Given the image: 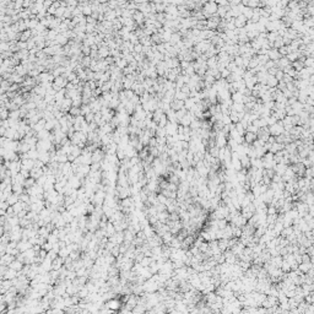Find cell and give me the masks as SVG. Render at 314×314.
<instances>
[{"label": "cell", "instance_id": "obj_5", "mask_svg": "<svg viewBox=\"0 0 314 314\" xmlns=\"http://www.w3.org/2000/svg\"><path fill=\"white\" fill-rule=\"evenodd\" d=\"M177 127H178V124L168 122V123H167V125L164 127V130H166V134H167V135H169V136L176 135V134H177Z\"/></svg>", "mask_w": 314, "mask_h": 314}, {"label": "cell", "instance_id": "obj_27", "mask_svg": "<svg viewBox=\"0 0 314 314\" xmlns=\"http://www.w3.org/2000/svg\"><path fill=\"white\" fill-rule=\"evenodd\" d=\"M164 136H167V134H166V130H164V128H160V127H157V129H156V133H155V137H164Z\"/></svg>", "mask_w": 314, "mask_h": 314}, {"label": "cell", "instance_id": "obj_21", "mask_svg": "<svg viewBox=\"0 0 314 314\" xmlns=\"http://www.w3.org/2000/svg\"><path fill=\"white\" fill-rule=\"evenodd\" d=\"M187 98H189L185 93H183L180 90H176L174 92V100H179V101H185Z\"/></svg>", "mask_w": 314, "mask_h": 314}, {"label": "cell", "instance_id": "obj_16", "mask_svg": "<svg viewBox=\"0 0 314 314\" xmlns=\"http://www.w3.org/2000/svg\"><path fill=\"white\" fill-rule=\"evenodd\" d=\"M182 41V37H180V35L178 33V32H176V33H172V36H171V39H169V44L172 46V47H174L177 43H179Z\"/></svg>", "mask_w": 314, "mask_h": 314}, {"label": "cell", "instance_id": "obj_34", "mask_svg": "<svg viewBox=\"0 0 314 314\" xmlns=\"http://www.w3.org/2000/svg\"><path fill=\"white\" fill-rule=\"evenodd\" d=\"M85 122L87 123V124H90V123H92L93 122V118H95V113H92V112H90V113H87L86 115H85Z\"/></svg>", "mask_w": 314, "mask_h": 314}, {"label": "cell", "instance_id": "obj_13", "mask_svg": "<svg viewBox=\"0 0 314 314\" xmlns=\"http://www.w3.org/2000/svg\"><path fill=\"white\" fill-rule=\"evenodd\" d=\"M54 42H55L56 46L63 47V46H67L69 41H68V38L65 37V36H63V35H58V36L55 37V39H54Z\"/></svg>", "mask_w": 314, "mask_h": 314}, {"label": "cell", "instance_id": "obj_19", "mask_svg": "<svg viewBox=\"0 0 314 314\" xmlns=\"http://www.w3.org/2000/svg\"><path fill=\"white\" fill-rule=\"evenodd\" d=\"M231 111H234L237 113H242V112H244V104L243 103H232Z\"/></svg>", "mask_w": 314, "mask_h": 314}, {"label": "cell", "instance_id": "obj_36", "mask_svg": "<svg viewBox=\"0 0 314 314\" xmlns=\"http://www.w3.org/2000/svg\"><path fill=\"white\" fill-rule=\"evenodd\" d=\"M282 77H284V71L282 70H277L276 74H275V79L277 81H282Z\"/></svg>", "mask_w": 314, "mask_h": 314}, {"label": "cell", "instance_id": "obj_12", "mask_svg": "<svg viewBox=\"0 0 314 314\" xmlns=\"http://www.w3.org/2000/svg\"><path fill=\"white\" fill-rule=\"evenodd\" d=\"M243 139H244V143H247V144H249V145H252L255 140H257V134H253V133H248V131H245V134H244V136H243Z\"/></svg>", "mask_w": 314, "mask_h": 314}, {"label": "cell", "instance_id": "obj_18", "mask_svg": "<svg viewBox=\"0 0 314 314\" xmlns=\"http://www.w3.org/2000/svg\"><path fill=\"white\" fill-rule=\"evenodd\" d=\"M243 98L244 96L241 92H234L233 95H231V100L233 103H243Z\"/></svg>", "mask_w": 314, "mask_h": 314}, {"label": "cell", "instance_id": "obj_20", "mask_svg": "<svg viewBox=\"0 0 314 314\" xmlns=\"http://www.w3.org/2000/svg\"><path fill=\"white\" fill-rule=\"evenodd\" d=\"M22 265H23V263H21L19 260H14L9 266H10V269H12L15 271H20V270H22Z\"/></svg>", "mask_w": 314, "mask_h": 314}, {"label": "cell", "instance_id": "obj_4", "mask_svg": "<svg viewBox=\"0 0 314 314\" xmlns=\"http://www.w3.org/2000/svg\"><path fill=\"white\" fill-rule=\"evenodd\" d=\"M104 151L103 150H100V148H97L95 152H92V156H91V161L93 163H101L103 160H104Z\"/></svg>", "mask_w": 314, "mask_h": 314}, {"label": "cell", "instance_id": "obj_28", "mask_svg": "<svg viewBox=\"0 0 314 314\" xmlns=\"http://www.w3.org/2000/svg\"><path fill=\"white\" fill-rule=\"evenodd\" d=\"M303 26V21H300V20H296V21H293L292 22V25H291V27L290 28H292V30H294L296 32H298V30L301 28Z\"/></svg>", "mask_w": 314, "mask_h": 314}, {"label": "cell", "instance_id": "obj_8", "mask_svg": "<svg viewBox=\"0 0 314 314\" xmlns=\"http://www.w3.org/2000/svg\"><path fill=\"white\" fill-rule=\"evenodd\" d=\"M268 56H269V60H272V61H277L279 59H281V56L280 55V53H279V51L277 49H275V48H271L270 51L268 52Z\"/></svg>", "mask_w": 314, "mask_h": 314}, {"label": "cell", "instance_id": "obj_37", "mask_svg": "<svg viewBox=\"0 0 314 314\" xmlns=\"http://www.w3.org/2000/svg\"><path fill=\"white\" fill-rule=\"evenodd\" d=\"M275 67V61H272V60H268L266 64L264 65V68H265V70H269L271 68H274Z\"/></svg>", "mask_w": 314, "mask_h": 314}, {"label": "cell", "instance_id": "obj_41", "mask_svg": "<svg viewBox=\"0 0 314 314\" xmlns=\"http://www.w3.org/2000/svg\"><path fill=\"white\" fill-rule=\"evenodd\" d=\"M0 82H1V75H0Z\"/></svg>", "mask_w": 314, "mask_h": 314}, {"label": "cell", "instance_id": "obj_1", "mask_svg": "<svg viewBox=\"0 0 314 314\" xmlns=\"http://www.w3.org/2000/svg\"><path fill=\"white\" fill-rule=\"evenodd\" d=\"M217 4L216 1H208V3H204L203 5V9H201V12L204 15V17L205 20H209L211 16L213 15H216L217 12Z\"/></svg>", "mask_w": 314, "mask_h": 314}, {"label": "cell", "instance_id": "obj_17", "mask_svg": "<svg viewBox=\"0 0 314 314\" xmlns=\"http://www.w3.org/2000/svg\"><path fill=\"white\" fill-rule=\"evenodd\" d=\"M259 65V60H258V56L257 55H254V56H252L250 58V60H249V64H248V68H247V70H253V69H255Z\"/></svg>", "mask_w": 314, "mask_h": 314}, {"label": "cell", "instance_id": "obj_26", "mask_svg": "<svg viewBox=\"0 0 314 314\" xmlns=\"http://www.w3.org/2000/svg\"><path fill=\"white\" fill-rule=\"evenodd\" d=\"M69 114L71 115V117L76 118V117H79V115H81V111H80V108H77V107H71V108L69 109Z\"/></svg>", "mask_w": 314, "mask_h": 314}, {"label": "cell", "instance_id": "obj_7", "mask_svg": "<svg viewBox=\"0 0 314 314\" xmlns=\"http://www.w3.org/2000/svg\"><path fill=\"white\" fill-rule=\"evenodd\" d=\"M106 307L108 309H111L112 312H114V310H117V309L120 308V302L118 300H115V298H112V300H109L108 302L106 303Z\"/></svg>", "mask_w": 314, "mask_h": 314}, {"label": "cell", "instance_id": "obj_39", "mask_svg": "<svg viewBox=\"0 0 314 314\" xmlns=\"http://www.w3.org/2000/svg\"><path fill=\"white\" fill-rule=\"evenodd\" d=\"M282 81L285 82V84H290V82L293 81V79L290 76V75H287V74H284V77H282Z\"/></svg>", "mask_w": 314, "mask_h": 314}, {"label": "cell", "instance_id": "obj_25", "mask_svg": "<svg viewBox=\"0 0 314 314\" xmlns=\"http://www.w3.org/2000/svg\"><path fill=\"white\" fill-rule=\"evenodd\" d=\"M17 201H19V196L16 195V194H14V193L6 199V204L7 205H14V204H16Z\"/></svg>", "mask_w": 314, "mask_h": 314}, {"label": "cell", "instance_id": "obj_22", "mask_svg": "<svg viewBox=\"0 0 314 314\" xmlns=\"http://www.w3.org/2000/svg\"><path fill=\"white\" fill-rule=\"evenodd\" d=\"M279 84V81L275 79V76H268V80H266V86L269 87H276Z\"/></svg>", "mask_w": 314, "mask_h": 314}, {"label": "cell", "instance_id": "obj_40", "mask_svg": "<svg viewBox=\"0 0 314 314\" xmlns=\"http://www.w3.org/2000/svg\"><path fill=\"white\" fill-rule=\"evenodd\" d=\"M148 147H155L156 146V137H151L150 141H148Z\"/></svg>", "mask_w": 314, "mask_h": 314}, {"label": "cell", "instance_id": "obj_35", "mask_svg": "<svg viewBox=\"0 0 314 314\" xmlns=\"http://www.w3.org/2000/svg\"><path fill=\"white\" fill-rule=\"evenodd\" d=\"M304 68H313V58H305L303 61Z\"/></svg>", "mask_w": 314, "mask_h": 314}, {"label": "cell", "instance_id": "obj_32", "mask_svg": "<svg viewBox=\"0 0 314 314\" xmlns=\"http://www.w3.org/2000/svg\"><path fill=\"white\" fill-rule=\"evenodd\" d=\"M194 101H193V98H187V100L184 101V108L187 111H190L193 108V106H194Z\"/></svg>", "mask_w": 314, "mask_h": 314}, {"label": "cell", "instance_id": "obj_31", "mask_svg": "<svg viewBox=\"0 0 314 314\" xmlns=\"http://www.w3.org/2000/svg\"><path fill=\"white\" fill-rule=\"evenodd\" d=\"M233 63L236 64V67H237V68L243 69V59H242V56H241V55L234 56V58H233Z\"/></svg>", "mask_w": 314, "mask_h": 314}, {"label": "cell", "instance_id": "obj_33", "mask_svg": "<svg viewBox=\"0 0 314 314\" xmlns=\"http://www.w3.org/2000/svg\"><path fill=\"white\" fill-rule=\"evenodd\" d=\"M185 114H187V109H185V108L180 109V111H177V112H176V118H177V122H179L182 118L184 117Z\"/></svg>", "mask_w": 314, "mask_h": 314}, {"label": "cell", "instance_id": "obj_30", "mask_svg": "<svg viewBox=\"0 0 314 314\" xmlns=\"http://www.w3.org/2000/svg\"><path fill=\"white\" fill-rule=\"evenodd\" d=\"M218 150H220L218 147L213 146V147H210V148H208V150H206V151H208V152H209V153H210V155L213 157V158H217V156H218Z\"/></svg>", "mask_w": 314, "mask_h": 314}, {"label": "cell", "instance_id": "obj_38", "mask_svg": "<svg viewBox=\"0 0 314 314\" xmlns=\"http://www.w3.org/2000/svg\"><path fill=\"white\" fill-rule=\"evenodd\" d=\"M189 65H190V63H188V61H185V60H182V61H179V67H180V69L182 70H185Z\"/></svg>", "mask_w": 314, "mask_h": 314}, {"label": "cell", "instance_id": "obj_14", "mask_svg": "<svg viewBox=\"0 0 314 314\" xmlns=\"http://www.w3.org/2000/svg\"><path fill=\"white\" fill-rule=\"evenodd\" d=\"M217 63H218V58L217 55H215L212 58H209L208 60H206V65H208V69H215L217 67Z\"/></svg>", "mask_w": 314, "mask_h": 314}, {"label": "cell", "instance_id": "obj_29", "mask_svg": "<svg viewBox=\"0 0 314 314\" xmlns=\"http://www.w3.org/2000/svg\"><path fill=\"white\" fill-rule=\"evenodd\" d=\"M156 21L157 22H160L162 26L164 25V22H166L167 20H166V14L164 12H161V14H156Z\"/></svg>", "mask_w": 314, "mask_h": 314}, {"label": "cell", "instance_id": "obj_9", "mask_svg": "<svg viewBox=\"0 0 314 314\" xmlns=\"http://www.w3.org/2000/svg\"><path fill=\"white\" fill-rule=\"evenodd\" d=\"M184 108V101H179V100H174L173 98V101L171 102V109L173 111H180Z\"/></svg>", "mask_w": 314, "mask_h": 314}, {"label": "cell", "instance_id": "obj_2", "mask_svg": "<svg viewBox=\"0 0 314 314\" xmlns=\"http://www.w3.org/2000/svg\"><path fill=\"white\" fill-rule=\"evenodd\" d=\"M268 129H269V133H270V135L271 136H279V135H281L284 133V127H282V124H281V122H277V123H275V124H272V125H270V127H268Z\"/></svg>", "mask_w": 314, "mask_h": 314}, {"label": "cell", "instance_id": "obj_23", "mask_svg": "<svg viewBox=\"0 0 314 314\" xmlns=\"http://www.w3.org/2000/svg\"><path fill=\"white\" fill-rule=\"evenodd\" d=\"M167 123H168V119H167V115L166 114H162L161 115V118H160V120H158V123H157V127H160V128H164L167 125Z\"/></svg>", "mask_w": 314, "mask_h": 314}, {"label": "cell", "instance_id": "obj_11", "mask_svg": "<svg viewBox=\"0 0 314 314\" xmlns=\"http://www.w3.org/2000/svg\"><path fill=\"white\" fill-rule=\"evenodd\" d=\"M285 148V145L284 144H279V143H274L272 145H270L269 146V152H271V153H276V152H279V151H282Z\"/></svg>", "mask_w": 314, "mask_h": 314}, {"label": "cell", "instance_id": "obj_3", "mask_svg": "<svg viewBox=\"0 0 314 314\" xmlns=\"http://www.w3.org/2000/svg\"><path fill=\"white\" fill-rule=\"evenodd\" d=\"M220 17L217 15H213L209 20H206V28L210 30V31H216L217 30V26L220 23Z\"/></svg>", "mask_w": 314, "mask_h": 314}, {"label": "cell", "instance_id": "obj_15", "mask_svg": "<svg viewBox=\"0 0 314 314\" xmlns=\"http://www.w3.org/2000/svg\"><path fill=\"white\" fill-rule=\"evenodd\" d=\"M288 166H286V164H282V163H276V166L274 167V172H275V174H279V176H282L286 168Z\"/></svg>", "mask_w": 314, "mask_h": 314}, {"label": "cell", "instance_id": "obj_24", "mask_svg": "<svg viewBox=\"0 0 314 314\" xmlns=\"http://www.w3.org/2000/svg\"><path fill=\"white\" fill-rule=\"evenodd\" d=\"M291 67L298 72V71H301L303 68H304V65H303V63L301 61V60H296V61H293V63H291Z\"/></svg>", "mask_w": 314, "mask_h": 314}, {"label": "cell", "instance_id": "obj_10", "mask_svg": "<svg viewBox=\"0 0 314 314\" xmlns=\"http://www.w3.org/2000/svg\"><path fill=\"white\" fill-rule=\"evenodd\" d=\"M4 280H10V281H12L14 279H16L17 277V271H15V270H12V269H7V270H5V272H4Z\"/></svg>", "mask_w": 314, "mask_h": 314}, {"label": "cell", "instance_id": "obj_6", "mask_svg": "<svg viewBox=\"0 0 314 314\" xmlns=\"http://www.w3.org/2000/svg\"><path fill=\"white\" fill-rule=\"evenodd\" d=\"M247 19L244 17V16L241 14L239 16H237L236 19H233V23H234V26H236V28H243L244 26H245V23H247Z\"/></svg>", "mask_w": 314, "mask_h": 314}]
</instances>
